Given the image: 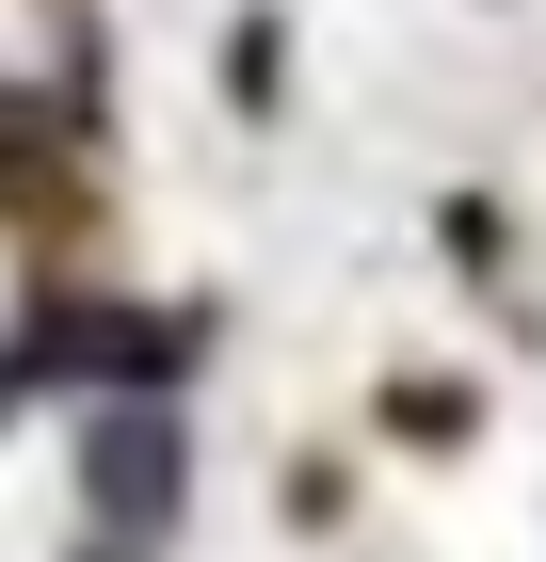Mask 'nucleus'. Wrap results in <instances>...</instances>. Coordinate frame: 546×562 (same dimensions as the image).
I'll use <instances>...</instances> for the list:
<instances>
[{
    "mask_svg": "<svg viewBox=\"0 0 546 562\" xmlns=\"http://www.w3.org/2000/svg\"><path fill=\"white\" fill-rule=\"evenodd\" d=\"M161 482H177V434L161 418H113V434H97V498H113V515H161Z\"/></svg>",
    "mask_w": 546,
    "mask_h": 562,
    "instance_id": "obj_1",
    "label": "nucleus"
}]
</instances>
